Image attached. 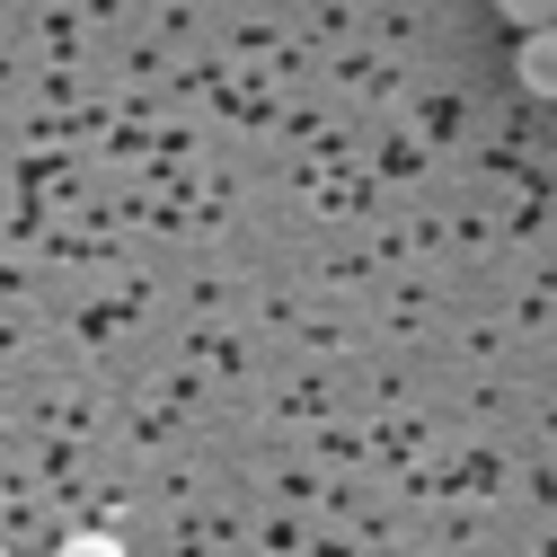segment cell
Segmentation results:
<instances>
[{
	"mask_svg": "<svg viewBox=\"0 0 557 557\" xmlns=\"http://www.w3.org/2000/svg\"><path fill=\"white\" fill-rule=\"evenodd\" d=\"M522 89H531V98H548V89H557V36H548V27H531V36H522Z\"/></svg>",
	"mask_w": 557,
	"mask_h": 557,
	"instance_id": "obj_1",
	"label": "cell"
},
{
	"mask_svg": "<svg viewBox=\"0 0 557 557\" xmlns=\"http://www.w3.org/2000/svg\"><path fill=\"white\" fill-rule=\"evenodd\" d=\"M53 557H124V540H107V531H81V540H62Z\"/></svg>",
	"mask_w": 557,
	"mask_h": 557,
	"instance_id": "obj_2",
	"label": "cell"
},
{
	"mask_svg": "<svg viewBox=\"0 0 557 557\" xmlns=\"http://www.w3.org/2000/svg\"><path fill=\"white\" fill-rule=\"evenodd\" d=\"M0 557H10V548H0Z\"/></svg>",
	"mask_w": 557,
	"mask_h": 557,
	"instance_id": "obj_3",
	"label": "cell"
}]
</instances>
